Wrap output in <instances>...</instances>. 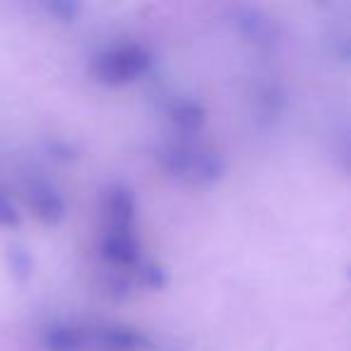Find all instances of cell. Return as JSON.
<instances>
[{
	"instance_id": "cell-1",
	"label": "cell",
	"mask_w": 351,
	"mask_h": 351,
	"mask_svg": "<svg viewBox=\"0 0 351 351\" xmlns=\"http://www.w3.org/2000/svg\"><path fill=\"white\" fill-rule=\"evenodd\" d=\"M156 161L169 176L197 188L215 186L226 173V161L219 152L188 145V142L161 145L156 149Z\"/></svg>"
},
{
	"instance_id": "cell-2",
	"label": "cell",
	"mask_w": 351,
	"mask_h": 351,
	"mask_svg": "<svg viewBox=\"0 0 351 351\" xmlns=\"http://www.w3.org/2000/svg\"><path fill=\"white\" fill-rule=\"evenodd\" d=\"M152 70V53L140 44H123L99 53L92 60V77L108 87H121L140 80Z\"/></svg>"
},
{
	"instance_id": "cell-3",
	"label": "cell",
	"mask_w": 351,
	"mask_h": 351,
	"mask_svg": "<svg viewBox=\"0 0 351 351\" xmlns=\"http://www.w3.org/2000/svg\"><path fill=\"white\" fill-rule=\"evenodd\" d=\"M25 197L32 215L46 226H56L65 219V200L49 181H27Z\"/></svg>"
},
{
	"instance_id": "cell-4",
	"label": "cell",
	"mask_w": 351,
	"mask_h": 351,
	"mask_svg": "<svg viewBox=\"0 0 351 351\" xmlns=\"http://www.w3.org/2000/svg\"><path fill=\"white\" fill-rule=\"evenodd\" d=\"M101 258L116 269H128L142 260V248L132 229H106L101 236Z\"/></svg>"
},
{
	"instance_id": "cell-5",
	"label": "cell",
	"mask_w": 351,
	"mask_h": 351,
	"mask_svg": "<svg viewBox=\"0 0 351 351\" xmlns=\"http://www.w3.org/2000/svg\"><path fill=\"white\" fill-rule=\"evenodd\" d=\"M231 22H234L236 32L243 36L248 44L255 46H272L277 41V27L274 20L269 15H265L260 8H250V5H239L231 12Z\"/></svg>"
},
{
	"instance_id": "cell-6",
	"label": "cell",
	"mask_w": 351,
	"mask_h": 351,
	"mask_svg": "<svg viewBox=\"0 0 351 351\" xmlns=\"http://www.w3.org/2000/svg\"><path fill=\"white\" fill-rule=\"evenodd\" d=\"M135 193L123 183L106 188L104 193V217L106 229H132L135 226Z\"/></svg>"
},
{
	"instance_id": "cell-7",
	"label": "cell",
	"mask_w": 351,
	"mask_h": 351,
	"mask_svg": "<svg viewBox=\"0 0 351 351\" xmlns=\"http://www.w3.org/2000/svg\"><path fill=\"white\" fill-rule=\"evenodd\" d=\"M41 344L46 351H84L82 325H70V322L49 325L41 335Z\"/></svg>"
},
{
	"instance_id": "cell-8",
	"label": "cell",
	"mask_w": 351,
	"mask_h": 351,
	"mask_svg": "<svg viewBox=\"0 0 351 351\" xmlns=\"http://www.w3.org/2000/svg\"><path fill=\"white\" fill-rule=\"evenodd\" d=\"M169 121L173 123L176 130L181 132H197L207 121L205 106L195 99H173L169 106Z\"/></svg>"
},
{
	"instance_id": "cell-9",
	"label": "cell",
	"mask_w": 351,
	"mask_h": 351,
	"mask_svg": "<svg viewBox=\"0 0 351 351\" xmlns=\"http://www.w3.org/2000/svg\"><path fill=\"white\" fill-rule=\"evenodd\" d=\"M128 274H130L137 291H140V289L159 291V289H164L166 284H169V272H166V267H161L159 263H152V260H145V258L137 265H132V267H128Z\"/></svg>"
},
{
	"instance_id": "cell-10",
	"label": "cell",
	"mask_w": 351,
	"mask_h": 351,
	"mask_svg": "<svg viewBox=\"0 0 351 351\" xmlns=\"http://www.w3.org/2000/svg\"><path fill=\"white\" fill-rule=\"evenodd\" d=\"M8 267H10L12 279L20 287H25L32 279V274H34V258H32V253L25 245H10V250H8Z\"/></svg>"
},
{
	"instance_id": "cell-11",
	"label": "cell",
	"mask_w": 351,
	"mask_h": 351,
	"mask_svg": "<svg viewBox=\"0 0 351 351\" xmlns=\"http://www.w3.org/2000/svg\"><path fill=\"white\" fill-rule=\"evenodd\" d=\"M44 10L51 12L58 22H75L80 12V5L73 3V0H51V3H44Z\"/></svg>"
},
{
	"instance_id": "cell-12",
	"label": "cell",
	"mask_w": 351,
	"mask_h": 351,
	"mask_svg": "<svg viewBox=\"0 0 351 351\" xmlns=\"http://www.w3.org/2000/svg\"><path fill=\"white\" fill-rule=\"evenodd\" d=\"M22 215L17 210V205L12 202V197L0 188V226H20Z\"/></svg>"
}]
</instances>
